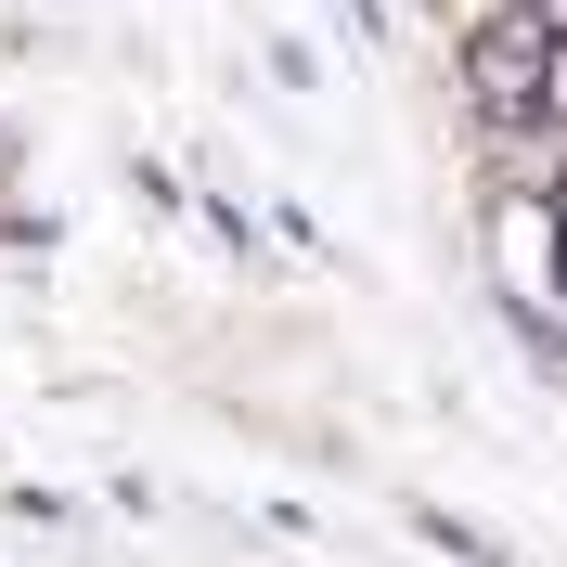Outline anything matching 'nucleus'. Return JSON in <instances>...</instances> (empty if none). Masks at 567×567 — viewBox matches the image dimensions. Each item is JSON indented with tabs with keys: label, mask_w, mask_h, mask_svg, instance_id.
<instances>
[{
	"label": "nucleus",
	"mask_w": 567,
	"mask_h": 567,
	"mask_svg": "<svg viewBox=\"0 0 567 567\" xmlns=\"http://www.w3.org/2000/svg\"><path fill=\"white\" fill-rule=\"evenodd\" d=\"M491 284L529 322L567 336V219H555V194H491Z\"/></svg>",
	"instance_id": "1"
},
{
	"label": "nucleus",
	"mask_w": 567,
	"mask_h": 567,
	"mask_svg": "<svg viewBox=\"0 0 567 567\" xmlns=\"http://www.w3.org/2000/svg\"><path fill=\"white\" fill-rule=\"evenodd\" d=\"M529 116H555V130H567V39H542V91H529Z\"/></svg>",
	"instance_id": "2"
},
{
	"label": "nucleus",
	"mask_w": 567,
	"mask_h": 567,
	"mask_svg": "<svg viewBox=\"0 0 567 567\" xmlns=\"http://www.w3.org/2000/svg\"><path fill=\"white\" fill-rule=\"evenodd\" d=\"M439 13H452V27L477 39V27H503V13H516V0H439Z\"/></svg>",
	"instance_id": "3"
}]
</instances>
